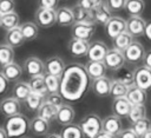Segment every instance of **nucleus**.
<instances>
[{
    "mask_svg": "<svg viewBox=\"0 0 151 138\" xmlns=\"http://www.w3.org/2000/svg\"><path fill=\"white\" fill-rule=\"evenodd\" d=\"M90 77L85 65L73 63L66 66L60 77L59 93L67 101H77L84 97L90 87Z\"/></svg>",
    "mask_w": 151,
    "mask_h": 138,
    "instance_id": "1",
    "label": "nucleus"
},
{
    "mask_svg": "<svg viewBox=\"0 0 151 138\" xmlns=\"http://www.w3.org/2000/svg\"><path fill=\"white\" fill-rule=\"evenodd\" d=\"M4 129L8 138H18L27 132V130L29 129V120L25 114L18 113L15 116L6 118L4 123Z\"/></svg>",
    "mask_w": 151,
    "mask_h": 138,
    "instance_id": "2",
    "label": "nucleus"
},
{
    "mask_svg": "<svg viewBox=\"0 0 151 138\" xmlns=\"http://www.w3.org/2000/svg\"><path fill=\"white\" fill-rule=\"evenodd\" d=\"M79 126L86 138H96L103 131V119L96 113H88L79 121Z\"/></svg>",
    "mask_w": 151,
    "mask_h": 138,
    "instance_id": "3",
    "label": "nucleus"
},
{
    "mask_svg": "<svg viewBox=\"0 0 151 138\" xmlns=\"http://www.w3.org/2000/svg\"><path fill=\"white\" fill-rule=\"evenodd\" d=\"M34 21L39 28H50L57 24V9L38 7L34 13Z\"/></svg>",
    "mask_w": 151,
    "mask_h": 138,
    "instance_id": "4",
    "label": "nucleus"
},
{
    "mask_svg": "<svg viewBox=\"0 0 151 138\" xmlns=\"http://www.w3.org/2000/svg\"><path fill=\"white\" fill-rule=\"evenodd\" d=\"M96 33V24L92 22H74L71 27V35L74 39L90 41Z\"/></svg>",
    "mask_w": 151,
    "mask_h": 138,
    "instance_id": "5",
    "label": "nucleus"
},
{
    "mask_svg": "<svg viewBox=\"0 0 151 138\" xmlns=\"http://www.w3.org/2000/svg\"><path fill=\"white\" fill-rule=\"evenodd\" d=\"M126 32V20L122 17L112 15L109 22L105 25V33L110 39L117 38L119 34Z\"/></svg>",
    "mask_w": 151,
    "mask_h": 138,
    "instance_id": "6",
    "label": "nucleus"
},
{
    "mask_svg": "<svg viewBox=\"0 0 151 138\" xmlns=\"http://www.w3.org/2000/svg\"><path fill=\"white\" fill-rule=\"evenodd\" d=\"M22 68L29 77L44 75L46 73L45 63L41 59H39L38 57H34V55H31L27 59H25V61L22 64Z\"/></svg>",
    "mask_w": 151,
    "mask_h": 138,
    "instance_id": "7",
    "label": "nucleus"
},
{
    "mask_svg": "<svg viewBox=\"0 0 151 138\" xmlns=\"http://www.w3.org/2000/svg\"><path fill=\"white\" fill-rule=\"evenodd\" d=\"M125 61L126 60H125L124 53L117 48H109V52L104 59V64L106 68L112 71H117L120 67H123Z\"/></svg>",
    "mask_w": 151,
    "mask_h": 138,
    "instance_id": "8",
    "label": "nucleus"
},
{
    "mask_svg": "<svg viewBox=\"0 0 151 138\" xmlns=\"http://www.w3.org/2000/svg\"><path fill=\"white\" fill-rule=\"evenodd\" d=\"M145 48L139 41H133L123 53L125 57V60L130 64H137L143 60L145 55Z\"/></svg>",
    "mask_w": 151,
    "mask_h": 138,
    "instance_id": "9",
    "label": "nucleus"
},
{
    "mask_svg": "<svg viewBox=\"0 0 151 138\" xmlns=\"http://www.w3.org/2000/svg\"><path fill=\"white\" fill-rule=\"evenodd\" d=\"M134 85L144 91L151 90V70L143 66H138L134 70Z\"/></svg>",
    "mask_w": 151,
    "mask_h": 138,
    "instance_id": "10",
    "label": "nucleus"
},
{
    "mask_svg": "<svg viewBox=\"0 0 151 138\" xmlns=\"http://www.w3.org/2000/svg\"><path fill=\"white\" fill-rule=\"evenodd\" d=\"M146 21L142 17H129L126 20V31L133 37L138 38L145 34Z\"/></svg>",
    "mask_w": 151,
    "mask_h": 138,
    "instance_id": "11",
    "label": "nucleus"
},
{
    "mask_svg": "<svg viewBox=\"0 0 151 138\" xmlns=\"http://www.w3.org/2000/svg\"><path fill=\"white\" fill-rule=\"evenodd\" d=\"M109 52V47L103 41H93L90 44V48L87 52V58L91 61H104L106 54Z\"/></svg>",
    "mask_w": 151,
    "mask_h": 138,
    "instance_id": "12",
    "label": "nucleus"
},
{
    "mask_svg": "<svg viewBox=\"0 0 151 138\" xmlns=\"http://www.w3.org/2000/svg\"><path fill=\"white\" fill-rule=\"evenodd\" d=\"M65 68H66V65H65L64 60L58 55L50 57L45 61V71H46L47 74L55 75V77L60 78L63 75Z\"/></svg>",
    "mask_w": 151,
    "mask_h": 138,
    "instance_id": "13",
    "label": "nucleus"
},
{
    "mask_svg": "<svg viewBox=\"0 0 151 138\" xmlns=\"http://www.w3.org/2000/svg\"><path fill=\"white\" fill-rule=\"evenodd\" d=\"M92 15H93V20L96 25H101L105 27V25L112 18V12L106 5V2L104 1L92 9Z\"/></svg>",
    "mask_w": 151,
    "mask_h": 138,
    "instance_id": "14",
    "label": "nucleus"
},
{
    "mask_svg": "<svg viewBox=\"0 0 151 138\" xmlns=\"http://www.w3.org/2000/svg\"><path fill=\"white\" fill-rule=\"evenodd\" d=\"M88 48H90V42L79 40V39H74V38H71L67 44L68 53L72 57H77V58L87 57Z\"/></svg>",
    "mask_w": 151,
    "mask_h": 138,
    "instance_id": "15",
    "label": "nucleus"
},
{
    "mask_svg": "<svg viewBox=\"0 0 151 138\" xmlns=\"http://www.w3.org/2000/svg\"><path fill=\"white\" fill-rule=\"evenodd\" d=\"M111 85H112L111 79H109L107 77H101V78L92 80L91 88L96 96L104 98L111 94Z\"/></svg>",
    "mask_w": 151,
    "mask_h": 138,
    "instance_id": "16",
    "label": "nucleus"
},
{
    "mask_svg": "<svg viewBox=\"0 0 151 138\" xmlns=\"http://www.w3.org/2000/svg\"><path fill=\"white\" fill-rule=\"evenodd\" d=\"M20 110H21V103L13 97L4 98L0 101V112L4 116H6V118L20 113Z\"/></svg>",
    "mask_w": 151,
    "mask_h": 138,
    "instance_id": "17",
    "label": "nucleus"
},
{
    "mask_svg": "<svg viewBox=\"0 0 151 138\" xmlns=\"http://www.w3.org/2000/svg\"><path fill=\"white\" fill-rule=\"evenodd\" d=\"M123 130L122 119L114 114L107 116L103 119V131L117 137Z\"/></svg>",
    "mask_w": 151,
    "mask_h": 138,
    "instance_id": "18",
    "label": "nucleus"
},
{
    "mask_svg": "<svg viewBox=\"0 0 151 138\" xmlns=\"http://www.w3.org/2000/svg\"><path fill=\"white\" fill-rule=\"evenodd\" d=\"M131 109H132V104L127 100L126 97L116 98L112 101V112L114 116H117L119 118H124V117L127 118Z\"/></svg>",
    "mask_w": 151,
    "mask_h": 138,
    "instance_id": "19",
    "label": "nucleus"
},
{
    "mask_svg": "<svg viewBox=\"0 0 151 138\" xmlns=\"http://www.w3.org/2000/svg\"><path fill=\"white\" fill-rule=\"evenodd\" d=\"M76 22L71 7H59L57 9V24L61 27H72Z\"/></svg>",
    "mask_w": 151,
    "mask_h": 138,
    "instance_id": "20",
    "label": "nucleus"
},
{
    "mask_svg": "<svg viewBox=\"0 0 151 138\" xmlns=\"http://www.w3.org/2000/svg\"><path fill=\"white\" fill-rule=\"evenodd\" d=\"M85 68H86V72H87L88 77L92 80L105 77V73H106V70H107L104 61H91V60H88L85 64Z\"/></svg>",
    "mask_w": 151,
    "mask_h": 138,
    "instance_id": "21",
    "label": "nucleus"
},
{
    "mask_svg": "<svg viewBox=\"0 0 151 138\" xmlns=\"http://www.w3.org/2000/svg\"><path fill=\"white\" fill-rule=\"evenodd\" d=\"M74 119V110L71 105L68 104H64L58 109V113H57V123H59L63 126H66L68 124H72Z\"/></svg>",
    "mask_w": 151,
    "mask_h": 138,
    "instance_id": "22",
    "label": "nucleus"
},
{
    "mask_svg": "<svg viewBox=\"0 0 151 138\" xmlns=\"http://www.w3.org/2000/svg\"><path fill=\"white\" fill-rule=\"evenodd\" d=\"M126 98L132 105H139V104H145L147 96H146V91L142 90L137 85H131L129 86Z\"/></svg>",
    "mask_w": 151,
    "mask_h": 138,
    "instance_id": "23",
    "label": "nucleus"
},
{
    "mask_svg": "<svg viewBox=\"0 0 151 138\" xmlns=\"http://www.w3.org/2000/svg\"><path fill=\"white\" fill-rule=\"evenodd\" d=\"M31 93L32 90L27 81H17L12 88V97L19 100L20 103H25V100Z\"/></svg>",
    "mask_w": 151,
    "mask_h": 138,
    "instance_id": "24",
    "label": "nucleus"
},
{
    "mask_svg": "<svg viewBox=\"0 0 151 138\" xmlns=\"http://www.w3.org/2000/svg\"><path fill=\"white\" fill-rule=\"evenodd\" d=\"M48 129H50V121L38 116L29 120V130L35 136H47Z\"/></svg>",
    "mask_w": 151,
    "mask_h": 138,
    "instance_id": "25",
    "label": "nucleus"
},
{
    "mask_svg": "<svg viewBox=\"0 0 151 138\" xmlns=\"http://www.w3.org/2000/svg\"><path fill=\"white\" fill-rule=\"evenodd\" d=\"M22 70H24L22 66H20L19 64L13 61V63L6 65L5 67H2L1 72L5 75V78L8 80V83L9 81H15L17 83L20 79V77L22 75Z\"/></svg>",
    "mask_w": 151,
    "mask_h": 138,
    "instance_id": "26",
    "label": "nucleus"
},
{
    "mask_svg": "<svg viewBox=\"0 0 151 138\" xmlns=\"http://www.w3.org/2000/svg\"><path fill=\"white\" fill-rule=\"evenodd\" d=\"M113 80H117L126 86L134 85V71H132L131 68H129L126 66H123L119 70L114 71Z\"/></svg>",
    "mask_w": 151,
    "mask_h": 138,
    "instance_id": "27",
    "label": "nucleus"
},
{
    "mask_svg": "<svg viewBox=\"0 0 151 138\" xmlns=\"http://www.w3.org/2000/svg\"><path fill=\"white\" fill-rule=\"evenodd\" d=\"M5 40H6V44L9 45L11 47H20L26 40L22 35V32L20 29V26L17 27V28H13L11 31H7L6 34H5Z\"/></svg>",
    "mask_w": 151,
    "mask_h": 138,
    "instance_id": "28",
    "label": "nucleus"
},
{
    "mask_svg": "<svg viewBox=\"0 0 151 138\" xmlns=\"http://www.w3.org/2000/svg\"><path fill=\"white\" fill-rule=\"evenodd\" d=\"M28 84L31 86V90L32 92L37 93V94H40L42 97H47L48 92H47V88H46V84H45V78L44 75H37V77H31L29 80H28Z\"/></svg>",
    "mask_w": 151,
    "mask_h": 138,
    "instance_id": "29",
    "label": "nucleus"
},
{
    "mask_svg": "<svg viewBox=\"0 0 151 138\" xmlns=\"http://www.w3.org/2000/svg\"><path fill=\"white\" fill-rule=\"evenodd\" d=\"M58 109L59 107H57V106H54V105H52V104H50V103H47L45 100V103L41 105V107L37 112V116L51 123L52 120H55L57 113H58Z\"/></svg>",
    "mask_w": 151,
    "mask_h": 138,
    "instance_id": "30",
    "label": "nucleus"
},
{
    "mask_svg": "<svg viewBox=\"0 0 151 138\" xmlns=\"http://www.w3.org/2000/svg\"><path fill=\"white\" fill-rule=\"evenodd\" d=\"M72 12H73L76 22H92V24H94L92 11H87V9L80 7L79 5L76 4L72 7Z\"/></svg>",
    "mask_w": 151,
    "mask_h": 138,
    "instance_id": "31",
    "label": "nucleus"
},
{
    "mask_svg": "<svg viewBox=\"0 0 151 138\" xmlns=\"http://www.w3.org/2000/svg\"><path fill=\"white\" fill-rule=\"evenodd\" d=\"M145 2L144 0H126L125 11L130 17H140L144 12Z\"/></svg>",
    "mask_w": 151,
    "mask_h": 138,
    "instance_id": "32",
    "label": "nucleus"
},
{
    "mask_svg": "<svg viewBox=\"0 0 151 138\" xmlns=\"http://www.w3.org/2000/svg\"><path fill=\"white\" fill-rule=\"evenodd\" d=\"M20 29H21L22 35H24L26 41L34 40L39 34V27L35 22H31V21L24 22V24L20 25Z\"/></svg>",
    "mask_w": 151,
    "mask_h": 138,
    "instance_id": "33",
    "label": "nucleus"
},
{
    "mask_svg": "<svg viewBox=\"0 0 151 138\" xmlns=\"http://www.w3.org/2000/svg\"><path fill=\"white\" fill-rule=\"evenodd\" d=\"M14 61V50L9 45L0 44V67H5L6 65Z\"/></svg>",
    "mask_w": 151,
    "mask_h": 138,
    "instance_id": "34",
    "label": "nucleus"
},
{
    "mask_svg": "<svg viewBox=\"0 0 151 138\" xmlns=\"http://www.w3.org/2000/svg\"><path fill=\"white\" fill-rule=\"evenodd\" d=\"M19 22H20V19H19L18 13L15 12H12V13H8L1 17V28H4L6 32L19 27L20 26Z\"/></svg>",
    "mask_w": 151,
    "mask_h": 138,
    "instance_id": "35",
    "label": "nucleus"
},
{
    "mask_svg": "<svg viewBox=\"0 0 151 138\" xmlns=\"http://www.w3.org/2000/svg\"><path fill=\"white\" fill-rule=\"evenodd\" d=\"M112 41H113V48H117V50L124 52L134 40H133V37L126 31V32L119 34V35H118L117 38H114Z\"/></svg>",
    "mask_w": 151,
    "mask_h": 138,
    "instance_id": "36",
    "label": "nucleus"
},
{
    "mask_svg": "<svg viewBox=\"0 0 151 138\" xmlns=\"http://www.w3.org/2000/svg\"><path fill=\"white\" fill-rule=\"evenodd\" d=\"M45 99H46L45 97L32 92V93L27 97V99L25 100V106H26L27 110H29V111H32V112H38L39 109L41 107V105L45 103Z\"/></svg>",
    "mask_w": 151,
    "mask_h": 138,
    "instance_id": "37",
    "label": "nucleus"
},
{
    "mask_svg": "<svg viewBox=\"0 0 151 138\" xmlns=\"http://www.w3.org/2000/svg\"><path fill=\"white\" fill-rule=\"evenodd\" d=\"M60 134L63 138H84L85 137L79 124H74V123L64 126Z\"/></svg>",
    "mask_w": 151,
    "mask_h": 138,
    "instance_id": "38",
    "label": "nucleus"
},
{
    "mask_svg": "<svg viewBox=\"0 0 151 138\" xmlns=\"http://www.w3.org/2000/svg\"><path fill=\"white\" fill-rule=\"evenodd\" d=\"M146 117V107H145V104H139V105H132V109L130 111V114H129V120L133 124L143 118Z\"/></svg>",
    "mask_w": 151,
    "mask_h": 138,
    "instance_id": "39",
    "label": "nucleus"
},
{
    "mask_svg": "<svg viewBox=\"0 0 151 138\" xmlns=\"http://www.w3.org/2000/svg\"><path fill=\"white\" fill-rule=\"evenodd\" d=\"M132 129H133V131L137 133V136H138L139 138H142L147 131L151 130V120L145 117V118H143V119H140V120L133 123V124H132Z\"/></svg>",
    "mask_w": 151,
    "mask_h": 138,
    "instance_id": "40",
    "label": "nucleus"
},
{
    "mask_svg": "<svg viewBox=\"0 0 151 138\" xmlns=\"http://www.w3.org/2000/svg\"><path fill=\"white\" fill-rule=\"evenodd\" d=\"M45 78V84H46V88L48 94L50 93H58L60 91V78L55 77V75H51L45 73L44 74Z\"/></svg>",
    "mask_w": 151,
    "mask_h": 138,
    "instance_id": "41",
    "label": "nucleus"
},
{
    "mask_svg": "<svg viewBox=\"0 0 151 138\" xmlns=\"http://www.w3.org/2000/svg\"><path fill=\"white\" fill-rule=\"evenodd\" d=\"M127 90L129 86L117 81V80H112V85H111V96L116 99V98H123L126 97L127 94Z\"/></svg>",
    "mask_w": 151,
    "mask_h": 138,
    "instance_id": "42",
    "label": "nucleus"
},
{
    "mask_svg": "<svg viewBox=\"0 0 151 138\" xmlns=\"http://www.w3.org/2000/svg\"><path fill=\"white\" fill-rule=\"evenodd\" d=\"M15 2L14 0H0V14L5 15L14 12Z\"/></svg>",
    "mask_w": 151,
    "mask_h": 138,
    "instance_id": "43",
    "label": "nucleus"
},
{
    "mask_svg": "<svg viewBox=\"0 0 151 138\" xmlns=\"http://www.w3.org/2000/svg\"><path fill=\"white\" fill-rule=\"evenodd\" d=\"M47 103H50V104H52V105H54V106H57V107H60L61 105H64L65 103H64V98H63V96L58 92V93H50V94H47V97H46V99H45Z\"/></svg>",
    "mask_w": 151,
    "mask_h": 138,
    "instance_id": "44",
    "label": "nucleus"
},
{
    "mask_svg": "<svg viewBox=\"0 0 151 138\" xmlns=\"http://www.w3.org/2000/svg\"><path fill=\"white\" fill-rule=\"evenodd\" d=\"M105 2L111 9V12H118L125 9V5H126V0H105Z\"/></svg>",
    "mask_w": 151,
    "mask_h": 138,
    "instance_id": "45",
    "label": "nucleus"
},
{
    "mask_svg": "<svg viewBox=\"0 0 151 138\" xmlns=\"http://www.w3.org/2000/svg\"><path fill=\"white\" fill-rule=\"evenodd\" d=\"M58 2H59V0H38V7L55 9L58 6Z\"/></svg>",
    "mask_w": 151,
    "mask_h": 138,
    "instance_id": "46",
    "label": "nucleus"
},
{
    "mask_svg": "<svg viewBox=\"0 0 151 138\" xmlns=\"http://www.w3.org/2000/svg\"><path fill=\"white\" fill-rule=\"evenodd\" d=\"M117 138H139V137L137 136V133L133 131L132 127H129V129L122 130V132L117 136Z\"/></svg>",
    "mask_w": 151,
    "mask_h": 138,
    "instance_id": "47",
    "label": "nucleus"
},
{
    "mask_svg": "<svg viewBox=\"0 0 151 138\" xmlns=\"http://www.w3.org/2000/svg\"><path fill=\"white\" fill-rule=\"evenodd\" d=\"M8 86V80L5 78V75L2 74V72H0V94L5 93Z\"/></svg>",
    "mask_w": 151,
    "mask_h": 138,
    "instance_id": "48",
    "label": "nucleus"
},
{
    "mask_svg": "<svg viewBox=\"0 0 151 138\" xmlns=\"http://www.w3.org/2000/svg\"><path fill=\"white\" fill-rule=\"evenodd\" d=\"M77 5H79L80 7L87 9V11H92V9L94 8V6H93V4L91 2V0H78Z\"/></svg>",
    "mask_w": 151,
    "mask_h": 138,
    "instance_id": "49",
    "label": "nucleus"
},
{
    "mask_svg": "<svg viewBox=\"0 0 151 138\" xmlns=\"http://www.w3.org/2000/svg\"><path fill=\"white\" fill-rule=\"evenodd\" d=\"M143 65L151 70V50L145 52V55L143 58Z\"/></svg>",
    "mask_w": 151,
    "mask_h": 138,
    "instance_id": "50",
    "label": "nucleus"
},
{
    "mask_svg": "<svg viewBox=\"0 0 151 138\" xmlns=\"http://www.w3.org/2000/svg\"><path fill=\"white\" fill-rule=\"evenodd\" d=\"M145 35L146 38L151 41V19H149L146 21V26H145Z\"/></svg>",
    "mask_w": 151,
    "mask_h": 138,
    "instance_id": "51",
    "label": "nucleus"
},
{
    "mask_svg": "<svg viewBox=\"0 0 151 138\" xmlns=\"http://www.w3.org/2000/svg\"><path fill=\"white\" fill-rule=\"evenodd\" d=\"M96 138H117V137H114V136H112V134H110V133H107V132L101 131Z\"/></svg>",
    "mask_w": 151,
    "mask_h": 138,
    "instance_id": "52",
    "label": "nucleus"
},
{
    "mask_svg": "<svg viewBox=\"0 0 151 138\" xmlns=\"http://www.w3.org/2000/svg\"><path fill=\"white\" fill-rule=\"evenodd\" d=\"M46 138H63L60 133H55V132H51L46 136Z\"/></svg>",
    "mask_w": 151,
    "mask_h": 138,
    "instance_id": "53",
    "label": "nucleus"
},
{
    "mask_svg": "<svg viewBox=\"0 0 151 138\" xmlns=\"http://www.w3.org/2000/svg\"><path fill=\"white\" fill-rule=\"evenodd\" d=\"M0 138H8V136H7V133H6L4 127H0Z\"/></svg>",
    "mask_w": 151,
    "mask_h": 138,
    "instance_id": "54",
    "label": "nucleus"
},
{
    "mask_svg": "<svg viewBox=\"0 0 151 138\" xmlns=\"http://www.w3.org/2000/svg\"><path fill=\"white\" fill-rule=\"evenodd\" d=\"M105 0H91V2L93 4V6L96 7V6H98V5H100L101 2H104Z\"/></svg>",
    "mask_w": 151,
    "mask_h": 138,
    "instance_id": "55",
    "label": "nucleus"
},
{
    "mask_svg": "<svg viewBox=\"0 0 151 138\" xmlns=\"http://www.w3.org/2000/svg\"><path fill=\"white\" fill-rule=\"evenodd\" d=\"M142 138H151V130H150V131H147V132H146Z\"/></svg>",
    "mask_w": 151,
    "mask_h": 138,
    "instance_id": "56",
    "label": "nucleus"
},
{
    "mask_svg": "<svg viewBox=\"0 0 151 138\" xmlns=\"http://www.w3.org/2000/svg\"><path fill=\"white\" fill-rule=\"evenodd\" d=\"M1 17H2V15L0 14V27H1Z\"/></svg>",
    "mask_w": 151,
    "mask_h": 138,
    "instance_id": "57",
    "label": "nucleus"
}]
</instances>
